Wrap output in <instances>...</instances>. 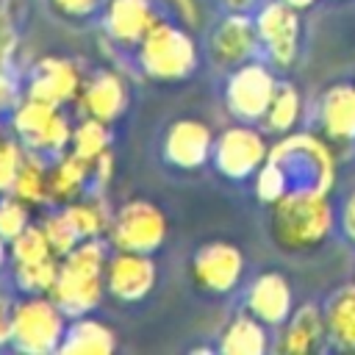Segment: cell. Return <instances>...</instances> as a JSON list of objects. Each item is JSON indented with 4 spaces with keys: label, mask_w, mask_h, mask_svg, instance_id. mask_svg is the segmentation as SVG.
<instances>
[{
    "label": "cell",
    "mask_w": 355,
    "mask_h": 355,
    "mask_svg": "<svg viewBox=\"0 0 355 355\" xmlns=\"http://www.w3.org/2000/svg\"><path fill=\"white\" fill-rule=\"evenodd\" d=\"M67 319L69 316L50 294H25L19 302H14L11 347L28 355L58 352L67 336Z\"/></svg>",
    "instance_id": "3"
},
{
    "label": "cell",
    "mask_w": 355,
    "mask_h": 355,
    "mask_svg": "<svg viewBox=\"0 0 355 355\" xmlns=\"http://www.w3.org/2000/svg\"><path fill=\"white\" fill-rule=\"evenodd\" d=\"M161 22L155 0H108L103 25L108 39L122 47H139L141 39Z\"/></svg>",
    "instance_id": "16"
},
{
    "label": "cell",
    "mask_w": 355,
    "mask_h": 355,
    "mask_svg": "<svg viewBox=\"0 0 355 355\" xmlns=\"http://www.w3.org/2000/svg\"><path fill=\"white\" fill-rule=\"evenodd\" d=\"M275 89H277V80L263 64L244 61L236 69H230V78L225 83V105L236 119L258 122L263 119L275 97Z\"/></svg>",
    "instance_id": "7"
},
{
    "label": "cell",
    "mask_w": 355,
    "mask_h": 355,
    "mask_svg": "<svg viewBox=\"0 0 355 355\" xmlns=\"http://www.w3.org/2000/svg\"><path fill=\"white\" fill-rule=\"evenodd\" d=\"M61 258L50 255L42 261H28V263H14V280L25 294H47L55 283Z\"/></svg>",
    "instance_id": "29"
},
{
    "label": "cell",
    "mask_w": 355,
    "mask_h": 355,
    "mask_svg": "<svg viewBox=\"0 0 355 355\" xmlns=\"http://www.w3.org/2000/svg\"><path fill=\"white\" fill-rule=\"evenodd\" d=\"M8 258H11V252H8V241L0 236V269L6 266V261H8Z\"/></svg>",
    "instance_id": "41"
},
{
    "label": "cell",
    "mask_w": 355,
    "mask_h": 355,
    "mask_svg": "<svg viewBox=\"0 0 355 355\" xmlns=\"http://www.w3.org/2000/svg\"><path fill=\"white\" fill-rule=\"evenodd\" d=\"M31 225V205L19 200L14 191H3L0 197V236L6 241L17 239Z\"/></svg>",
    "instance_id": "31"
},
{
    "label": "cell",
    "mask_w": 355,
    "mask_h": 355,
    "mask_svg": "<svg viewBox=\"0 0 355 355\" xmlns=\"http://www.w3.org/2000/svg\"><path fill=\"white\" fill-rule=\"evenodd\" d=\"M39 225H42V230H44V236H47V241H50V247H53V252H55L58 258H64V255L80 241V236L72 230V225L67 222V216L61 214V208H58L55 214L44 216Z\"/></svg>",
    "instance_id": "33"
},
{
    "label": "cell",
    "mask_w": 355,
    "mask_h": 355,
    "mask_svg": "<svg viewBox=\"0 0 355 355\" xmlns=\"http://www.w3.org/2000/svg\"><path fill=\"white\" fill-rule=\"evenodd\" d=\"M8 252H11V263H28V261H42V258L55 255L42 225H33V222L17 239L8 241Z\"/></svg>",
    "instance_id": "30"
},
{
    "label": "cell",
    "mask_w": 355,
    "mask_h": 355,
    "mask_svg": "<svg viewBox=\"0 0 355 355\" xmlns=\"http://www.w3.org/2000/svg\"><path fill=\"white\" fill-rule=\"evenodd\" d=\"M266 347H269L266 324L250 311L233 316L219 336V352L225 355H263Z\"/></svg>",
    "instance_id": "23"
},
{
    "label": "cell",
    "mask_w": 355,
    "mask_h": 355,
    "mask_svg": "<svg viewBox=\"0 0 355 355\" xmlns=\"http://www.w3.org/2000/svg\"><path fill=\"white\" fill-rule=\"evenodd\" d=\"M11 128L25 147H31L42 155L67 153V147L72 141V130H75L58 105H50V103L33 100V97H25L14 108Z\"/></svg>",
    "instance_id": "6"
},
{
    "label": "cell",
    "mask_w": 355,
    "mask_h": 355,
    "mask_svg": "<svg viewBox=\"0 0 355 355\" xmlns=\"http://www.w3.org/2000/svg\"><path fill=\"white\" fill-rule=\"evenodd\" d=\"M247 311L263 324H283L291 316V286L277 272H263L247 291Z\"/></svg>",
    "instance_id": "18"
},
{
    "label": "cell",
    "mask_w": 355,
    "mask_h": 355,
    "mask_svg": "<svg viewBox=\"0 0 355 355\" xmlns=\"http://www.w3.org/2000/svg\"><path fill=\"white\" fill-rule=\"evenodd\" d=\"M111 175H114V155H111V150H108V153H103V155L92 164L94 189H97V191H103V189L111 183Z\"/></svg>",
    "instance_id": "36"
},
{
    "label": "cell",
    "mask_w": 355,
    "mask_h": 355,
    "mask_svg": "<svg viewBox=\"0 0 355 355\" xmlns=\"http://www.w3.org/2000/svg\"><path fill=\"white\" fill-rule=\"evenodd\" d=\"M300 108H302V100H300V92L291 86V83H277L275 89V97L263 114V125L269 133H291L297 119H300Z\"/></svg>",
    "instance_id": "27"
},
{
    "label": "cell",
    "mask_w": 355,
    "mask_h": 355,
    "mask_svg": "<svg viewBox=\"0 0 355 355\" xmlns=\"http://www.w3.org/2000/svg\"><path fill=\"white\" fill-rule=\"evenodd\" d=\"M11 330H14V302L0 297V347L11 344Z\"/></svg>",
    "instance_id": "38"
},
{
    "label": "cell",
    "mask_w": 355,
    "mask_h": 355,
    "mask_svg": "<svg viewBox=\"0 0 355 355\" xmlns=\"http://www.w3.org/2000/svg\"><path fill=\"white\" fill-rule=\"evenodd\" d=\"M116 349V333L100 319L75 316L72 324H67V336L58 347L61 355H108Z\"/></svg>",
    "instance_id": "20"
},
{
    "label": "cell",
    "mask_w": 355,
    "mask_h": 355,
    "mask_svg": "<svg viewBox=\"0 0 355 355\" xmlns=\"http://www.w3.org/2000/svg\"><path fill=\"white\" fill-rule=\"evenodd\" d=\"M283 333L277 341V349L286 355H308L316 352L327 338L324 313L316 305H302L291 311V316L283 322Z\"/></svg>",
    "instance_id": "19"
},
{
    "label": "cell",
    "mask_w": 355,
    "mask_h": 355,
    "mask_svg": "<svg viewBox=\"0 0 355 355\" xmlns=\"http://www.w3.org/2000/svg\"><path fill=\"white\" fill-rule=\"evenodd\" d=\"M166 3L178 11V17H180V22L186 28H197L200 25V6H197V0H166Z\"/></svg>",
    "instance_id": "37"
},
{
    "label": "cell",
    "mask_w": 355,
    "mask_h": 355,
    "mask_svg": "<svg viewBox=\"0 0 355 355\" xmlns=\"http://www.w3.org/2000/svg\"><path fill=\"white\" fill-rule=\"evenodd\" d=\"M47 161L42 153L25 147L22 150V161H19V169H17V178H14V186L11 191L25 200L28 205H42V202H50V186H47Z\"/></svg>",
    "instance_id": "25"
},
{
    "label": "cell",
    "mask_w": 355,
    "mask_h": 355,
    "mask_svg": "<svg viewBox=\"0 0 355 355\" xmlns=\"http://www.w3.org/2000/svg\"><path fill=\"white\" fill-rule=\"evenodd\" d=\"M78 105L83 116H94L111 125L128 105V86L114 69H97L86 78Z\"/></svg>",
    "instance_id": "17"
},
{
    "label": "cell",
    "mask_w": 355,
    "mask_h": 355,
    "mask_svg": "<svg viewBox=\"0 0 355 355\" xmlns=\"http://www.w3.org/2000/svg\"><path fill=\"white\" fill-rule=\"evenodd\" d=\"M319 122L330 139L352 141L355 139V86L336 83L322 94Z\"/></svg>",
    "instance_id": "21"
},
{
    "label": "cell",
    "mask_w": 355,
    "mask_h": 355,
    "mask_svg": "<svg viewBox=\"0 0 355 355\" xmlns=\"http://www.w3.org/2000/svg\"><path fill=\"white\" fill-rule=\"evenodd\" d=\"M266 158L283 169L288 191L291 189L330 191L333 186V175H336L333 153L313 133H286L275 147H269Z\"/></svg>",
    "instance_id": "2"
},
{
    "label": "cell",
    "mask_w": 355,
    "mask_h": 355,
    "mask_svg": "<svg viewBox=\"0 0 355 355\" xmlns=\"http://www.w3.org/2000/svg\"><path fill=\"white\" fill-rule=\"evenodd\" d=\"M269 155L263 136L250 125H233L222 130L214 141V164L230 180H244L255 175Z\"/></svg>",
    "instance_id": "8"
},
{
    "label": "cell",
    "mask_w": 355,
    "mask_h": 355,
    "mask_svg": "<svg viewBox=\"0 0 355 355\" xmlns=\"http://www.w3.org/2000/svg\"><path fill=\"white\" fill-rule=\"evenodd\" d=\"M283 3H288V6L297 8V11H302V8H311L316 0H283Z\"/></svg>",
    "instance_id": "42"
},
{
    "label": "cell",
    "mask_w": 355,
    "mask_h": 355,
    "mask_svg": "<svg viewBox=\"0 0 355 355\" xmlns=\"http://www.w3.org/2000/svg\"><path fill=\"white\" fill-rule=\"evenodd\" d=\"M216 136L200 119H175L164 133V158L178 169H197L214 155Z\"/></svg>",
    "instance_id": "15"
},
{
    "label": "cell",
    "mask_w": 355,
    "mask_h": 355,
    "mask_svg": "<svg viewBox=\"0 0 355 355\" xmlns=\"http://www.w3.org/2000/svg\"><path fill=\"white\" fill-rule=\"evenodd\" d=\"M61 214L67 216V222L72 225V230L80 239H94L103 236L111 225V208L103 197V191H94L92 197H78L67 205H61Z\"/></svg>",
    "instance_id": "24"
},
{
    "label": "cell",
    "mask_w": 355,
    "mask_h": 355,
    "mask_svg": "<svg viewBox=\"0 0 355 355\" xmlns=\"http://www.w3.org/2000/svg\"><path fill=\"white\" fill-rule=\"evenodd\" d=\"M244 255L230 241H205L191 255V280L205 294H227L239 286Z\"/></svg>",
    "instance_id": "9"
},
{
    "label": "cell",
    "mask_w": 355,
    "mask_h": 355,
    "mask_svg": "<svg viewBox=\"0 0 355 355\" xmlns=\"http://www.w3.org/2000/svg\"><path fill=\"white\" fill-rule=\"evenodd\" d=\"M225 8H230V11H244L247 6H252L255 0H219Z\"/></svg>",
    "instance_id": "40"
},
{
    "label": "cell",
    "mask_w": 355,
    "mask_h": 355,
    "mask_svg": "<svg viewBox=\"0 0 355 355\" xmlns=\"http://www.w3.org/2000/svg\"><path fill=\"white\" fill-rule=\"evenodd\" d=\"M155 263L150 252L114 250L105 263V291L119 302H139L155 288Z\"/></svg>",
    "instance_id": "11"
},
{
    "label": "cell",
    "mask_w": 355,
    "mask_h": 355,
    "mask_svg": "<svg viewBox=\"0 0 355 355\" xmlns=\"http://www.w3.org/2000/svg\"><path fill=\"white\" fill-rule=\"evenodd\" d=\"M83 83H86V78L72 58L44 55L33 69V78L25 89V97H33V100H42V103L61 108L67 103H78Z\"/></svg>",
    "instance_id": "13"
},
{
    "label": "cell",
    "mask_w": 355,
    "mask_h": 355,
    "mask_svg": "<svg viewBox=\"0 0 355 355\" xmlns=\"http://www.w3.org/2000/svg\"><path fill=\"white\" fill-rule=\"evenodd\" d=\"M136 58L155 80H183L197 67V44L183 25L161 19L136 47Z\"/></svg>",
    "instance_id": "4"
},
{
    "label": "cell",
    "mask_w": 355,
    "mask_h": 355,
    "mask_svg": "<svg viewBox=\"0 0 355 355\" xmlns=\"http://www.w3.org/2000/svg\"><path fill=\"white\" fill-rule=\"evenodd\" d=\"M286 191H288V183H286L283 169L266 158L263 166L255 172V194H258V200L266 202V205H272V202L280 200Z\"/></svg>",
    "instance_id": "34"
},
{
    "label": "cell",
    "mask_w": 355,
    "mask_h": 355,
    "mask_svg": "<svg viewBox=\"0 0 355 355\" xmlns=\"http://www.w3.org/2000/svg\"><path fill=\"white\" fill-rule=\"evenodd\" d=\"M105 236L111 250L155 252L166 239V216L155 202L133 197L114 211Z\"/></svg>",
    "instance_id": "5"
},
{
    "label": "cell",
    "mask_w": 355,
    "mask_h": 355,
    "mask_svg": "<svg viewBox=\"0 0 355 355\" xmlns=\"http://www.w3.org/2000/svg\"><path fill=\"white\" fill-rule=\"evenodd\" d=\"M333 227V205L327 191L319 189H291L272 202L269 230L280 250L302 252L313 250L327 239Z\"/></svg>",
    "instance_id": "1"
},
{
    "label": "cell",
    "mask_w": 355,
    "mask_h": 355,
    "mask_svg": "<svg viewBox=\"0 0 355 355\" xmlns=\"http://www.w3.org/2000/svg\"><path fill=\"white\" fill-rule=\"evenodd\" d=\"M69 150L75 155H80L83 161L94 164L103 153L111 150V133H108V122L103 119H94V116H83L75 130H72V141H69Z\"/></svg>",
    "instance_id": "28"
},
{
    "label": "cell",
    "mask_w": 355,
    "mask_h": 355,
    "mask_svg": "<svg viewBox=\"0 0 355 355\" xmlns=\"http://www.w3.org/2000/svg\"><path fill=\"white\" fill-rule=\"evenodd\" d=\"M327 338L341 349H355V286L338 288L324 308Z\"/></svg>",
    "instance_id": "26"
},
{
    "label": "cell",
    "mask_w": 355,
    "mask_h": 355,
    "mask_svg": "<svg viewBox=\"0 0 355 355\" xmlns=\"http://www.w3.org/2000/svg\"><path fill=\"white\" fill-rule=\"evenodd\" d=\"M255 25H258L261 44L266 47L272 64H277L283 69L291 67L294 58H297V50H300V17H297V8H291L283 0H272L258 11Z\"/></svg>",
    "instance_id": "12"
},
{
    "label": "cell",
    "mask_w": 355,
    "mask_h": 355,
    "mask_svg": "<svg viewBox=\"0 0 355 355\" xmlns=\"http://www.w3.org/2000/svg\"><path fill=\"white\" fill-rule=\"evenodd\" d=\"M261 36L255 19H250L244 11H230L208 36V55L216 67L236 69L239 64L250 61L258 50Z\"/></svg>",
    "instance_id": "14"
},
{
    "label": "cell",
    "mask_w": 355,
    "mask_h": 355,
    "mask_svg": "<svg viewBox=\"0 0 355 355\" xmlns=\"http://www.w3.org/2000/svg\"><path fill=\"white\" fill-rule=\"evenodd\" d=\"M344 233L355 241V191H352L349 200L344 202Z\"/></svg>",
    "instance_id": "39"
},
{
    "label": "cell",
    "mask_w": 355,
    "mask_h": 355,
    "mask_svg": "<svg viewBox=\"0 0 355 355\" xmlns=\"http://www.w3.org/2000/svg\"><path fill=\"white\" fill-rule=\"evenodd\" d=\"M22 150H25V144L19 141V136L17 133H6L0 128V194L11 191L17 169H19V161H22Z\"/></svg>",
    "instance_id": "32"
},
{
    "label": "cell",
    "mask_w": 355,
    "mask_h": 355,
    "mask_svg": "<svg viewBox=\"0 0 355 355\" xmlns=\"http://www.w3.org/2000/svg\"><path fill=\"white\" fill-rule=\"evenodd\" d=\"M47 3H50V8H53L58 17L80 22V19H89V17L100 8L103 0H47Z\"/></svg>",
    "instance_id": "35"
},
{
    "label": "cell",
    "mask_w": 355,
    "mask_h": 355,
    "mask_svg": "<svg viewBox=\"0 0 355 355\" xmlns=\"http://www.w3.org/2000/svg\"><path fill=\"white\" fill-rule=\"evenodd\" d=\"M92 178V164L83 161L80 155H75L72 150L55 155V164L47 172V186H50V202L67 205L72 200H78Z\"/></svg>",
    "instance_id": "22"
},
{
    "label": "cell",
    "mask_w": 355,
    "mask_h": 355,
    "mask_svg": "<svg viewBox=\"0 0 355 355\" xmlns=\"http://www.w3.org/2000/svg\"><path fill=\"white\" fill-rule=\"evenodd\" d=\"M47 294L55 300V305L69 319L86 316L89 311H94L100 305V300L105 294V272H97V269H89V266L61 258L55 283Z\"/></svg>",
    "instance_id": "10"
}]
</instances>
